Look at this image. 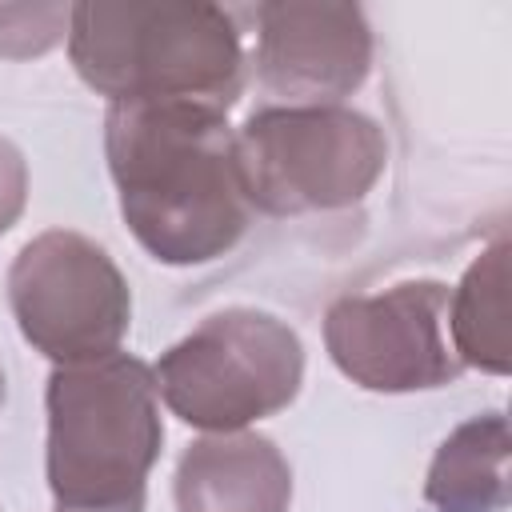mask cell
<instances>
[{
  "label": "cell",
  "instance_id": "obj_2",
  "mask_svg": "<svg viewBox=\"0 0 512 512\" xmlns=\"http://www.w3.org/2000/svg\"><path fill=\"white\" fill-rule=\"evenodd\" d=\"M0 384H4V376H0Z\"/></svg>",
  "mask_w": 512,
  "mask_h": 512
},
{
  "label": "cell",
  "instance_id": "obj_1",
  "mask_svg": "<svg viewBox=\"0 0 512 512\" xmlns=\"http://www.w3.org/2000/svg\"><path fill=\"white\" fill-rule=\"evenodd\" d=\"M48 400L60 512H140L144 468L160 440L144 364L112 356L100 368L56 372Z\"/></svg>",
  "mask_w": 512,
  "mask_h": 512
}]
</instances>
